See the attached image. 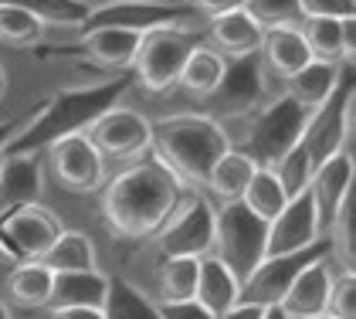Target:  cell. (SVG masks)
Wrapping results in <instances>:
<instances>
[{
	"label": "cell",
	"instance_id": "8992f818",
	"mask_svg": "<svg viewBox=\"0 0 356 319\" xmlns=\"http://www.w3.org/2000/svg\"><path fill=\"white\" fill-rule=\"evenodd\" d=\"M65 231L61 217L44 204H24L0 217V255L14 262H41Z\"/></svg>",
	"mask_w": 356,
	"mask_h": 319
},
{
	"label": "cell",
	"instance_id": "603a6c76",
	"mask_svg": "<svg viewBox=\"0 0 356 319\" xmlns=\"http://www.w3.org/2000/svg\"><path fill=\"white\" fill-rule=\"evenodd\" d=\"M254 170H258V163L248 157L245 150L231 146V150L220 153V160L211 166V177H207V184H204V194H214L220 204L241 201V194H245V187L251 184Z\"/></svg>",
	"mask_w": 356,
	"mask_h": 319
},
{
	"label": "cell",
	"instance_id": "ac0fdd59",
	"mask_svg": "<svg viewBox=\"0 0 356 319\" xmlns=\"http://www.w3.org/2000/svg\"><path fill=\"white\" fill-rule=\"evenodd\" d=\"M109 293V272H55L51 282V299L44 309H72V306H88L102 309Z\"/></svg>",
	"mask_w": 356,
	"mask_h": 319
},
{
	"label": "cell",
	"instance_id": "52a82bcc",
	"mask_svg": "<svg viewBox=\"0 0 356 319\" xmlns=\"http://www.w3.org/2000/svg\"><path fill=\"white\" fill-rule=\"evenodd\" d=\"M85 136L92 139V146L102 153V160H139L146 157L153 150V123L136 112V109H126V106H115L99 112Z\"/></svg>",
	"mask_w": 356,
	"mask_h": 319
},
{
	"label": "cell",
	"instance_id": "484cf974",
	"mask_svg": "<svg viewBox=\"0 0 356 319\" xmlns=\"http://www.w3.org/2000/svg\"><path fill=\"white\" fill-rule=\"evenodd\" d=\"M106 319H160V309L149 295H143L122 275H109V293H106V306H102Z\"/></svg>",
	"mask_w": 356,
	"mask_h": 319
},
{
	"label": "cell",
	"instance_id": "5b68a950",
	"mask_svg": "<svg viewBox=\"0 0 356 319\" xmlns=\"http://www.w3.org/2000/svg\"><path fill=\"white\" fill-rule=\"evenodd\" d=\"M193 48V38L184 27H156V31H146L143 41H139L136 52V79L146 92H170L180 72H184V61Z\"/></svg>",
	"mask_w": 356,
	"mask_h": 319
},
{
	"label": "cell",
	"instance_id": "d6986e66",
	"mask_svg": "<svg viewBox=\"0 0 356 319\" xmlns=\"http://www.w3.org/2000/svg\"><path fill=\"white\" fill-rule=\"evenodd\" d=\"M143 31L129 27H88L82 34V52L102 68H133Z\"/></svg>",
	"mask_w": 356,
	"mask_h": 319
},
{
	"label": "cell",
	"instance_id": "d590c367",
	"mask_svg": "<svg viewBox=\"0 0 356 319\" xmlns=\"http://www.w3.org/2000/svg\"><path fill=\"white\" fill-rule=\"evenodd\" d=\"M184 3L193 7V10H200V14H207V17L227 14V10H234V7H245V0H184Z\"/></svg>",
	"mask_w": 356,
	"mask_h": 319
},
{
	"label": "cell",
	"instance_id": "e575fe53",
	"mask_svg": "<svg viewBox=\"0 0 356 319\" xmlns=\"http://www.w3.org/2000/svg\"><path fill=\"white\" fill-rule=\"evenodd\" d=\"M160 319H214L197 299H184V302H156Z\"/></svg>",
	"mask_w": 356,
	"mask_h": 319
},
{
	"label": "cell",
	"instance_id": "f1b7e54d",
	"mask_svg": "<svg viewBox=\"0 0 356 319\" xmlns=\"http://www.w3.org/2000/svg\"><path fill=\"white\" fill-rule=\"evenodd\" d=\"M44 38V24L31 14L28 7L14 0H0V41L10 48H31Z\"/></svg>",
	"mask_w": 356,
	"mask_h": 319
},
{
	"label": "cell",
	"instance_id": "7a4b0ae2",
	"mask_svg": "<svg viewBox=\"0 0 356 319\" xmlns=\"http://www.w3.org/2000/svg\"><path fill=\"white\" fill-rule=\"evenodd\" d=\"M234 143L214 116L180 112L153 123V153L184 187L204 190L211 166L227 153Z\"/></svg>",
	"mask_w": 356,
	"mask_h": 319
},
{
	"label": "cell",
	"instance_id": "8d00e7d4",
	"mask_svg": "<svg viewBox=\"0 0 356 319\" xmlns=\"http://www.w3.org/2000/svg\"><path fill=\"white\" fill-rule=\"evenodd\" d=\"M51 319H106L102 309H88V306H72V309H48Z\"/></svg>",
	"mask_w": 356,
	"mask_h": 319
},
{
	"label": "cell",
	"instance_id": "74e56055",
	"mask_svg": "<svg viewBox=\"0 0 356 319\" xmlns=\"http://www.w3.org/2000/svg\"><path fill=\"white\" fill-rule=\"evenodd\" d=\"M265 316V309L261 306H251V302H234L227 313H220L218 319H261Z\"/></svg>",
	"mask_w": 356,
	"mask_h": 319
},
{
	"label": "cell",
	"instance_id": "8fae6325",
	"mask_svg": "<svg viewBox=\"0 0 356 319\" xmlns=\"http://www.w3.org/2000/svg\"><path fill=\"white\" fill-rule=\"evenodd\" d=\"M323 231H319V217L312 208L309 190H302L296 197H289V204L268 221V238H265V258L268 255H289V251H302L319 244Z\"/></svg>",
	"mask_w": 356,
	"mask_h": 319
},
{
	"label": "cell",
	"instance_id": "ba28073f",
	"mask_svg": "<svg viewBox=\"0 0 356 319\" xmlns=\"http://www.w3.org/2000/svg\"><path fill=\"white\" fill-rule=\"evenodd\" d=\"M41 157H48V170L58 184L72 194H95L106 184V160L92 146V139L85 133H72L55 139Z\"/></svg>",
	"mask_w": 356,
	"mask_h": 319
},
{
	"label": "cell",
	"instance_id": "277c9868",
	"mask_svg": "<svg viewBox=\"0 0 356 319\" xmlns=\"http://www.w3.org/2000/svg\"><path fill=\"white\" fill-rule=\"evenodd\" d=\"M153 238H156V251L163 258H204V255H211L214 204L207 201V194L187 187Z\"/></svg>",
	"mask_w": 356,
	"mask_h": 319
},
{
	"label": "cell",
	"instance_id": "ee69618b",
	"mask_svg": "<svg viewBox=\"0 0 356 319\" xmlns=\"http://www.w3.org/2000/svg\"><path fill=\"white\" fill-rule=\"evenodd\" d=\"M309 319H332V316H326V313H323V316H309Z\"/></svg>",
	"mask_w": 356,
	"mask_h": 319
},
{
	"label": "cell",
	"instance_id": "d4e9b609",
	"mask_svg": "<svg viewBox=\"0 0 356 319\" xmlns=\"http://www.w3.org/2000/svg\"><path fill=\"white\" fill-rule=\"evenodd\" d=\"M41 262L51 272H99V251H95V241L85 231L65 228Z\"/></svg>",
	"mask_w": 356,
	"mask_h": 319
},
{
	"label": "cell",
	"instance_id": "7402d4cb",
	"mask_svg": "<svg viewBox=\"0 0 356 319\" xmlns=\"http://www.w3.org/2000/svg\"><path fill=\"white\" fill-rule=\"evenodd\" d=\"M238 289H241V282L231 275V268H224L214 255H204V258H200L193 299H197L211 316L218 319L220 313H227V309L238 302Z\"/></svg>",
	"mask_w": 356,
	"mask_h": 319
},
{
	"label": "cell",
	"instance_id": "f546056e",
	"mask_svg": "<svg viewBox=\"0 0 356 319\" xmlns=\"http://www.w3.org/2000/svg\"><path fill=\"white\" fill-rule=\"evenodd\" d=\"M200 258H163L160 265V302L193 299Z\"/></svg>",
	"mask_w": 356,
	"mask_h": 319
},
{
	"label": "cell",
	"instance_id": "4dcf8cb0",
	"mask_svg": "<svg viewBox=\"0 0 356 319\" xmlns=\"http://www.w3.org/2000/svg\"><path fill=\"white\" fill-rule=\"evenodd\" d=\"M272 170H275V177L282 180L285 194H289V197H296V194H302V190H309V180H312L316 163H312V157L305 153V146H302V143H296L285 157L275 163Z\"/></svg>",
	"mask_w": 356,
	"mask_h": 319
},
{
	"label": "cell",
	"instance_id": "d6a6232c",
	"mask_svg": "<svg viewBox=\"0 0 356 319\" xmlns=\"http://www.w3.org/2000/svg\"><path fill=\"white\" fill-rule=\"evenodd\" d=\"M299 21L305 17H329V21H346L356 17V0H296Z\"/></svg>",
	"mask_w": 356,
	"mask_h": 319
},
{
	"label": "cell",
	"instance_id": "ffe728a7",
	"mask_svg": "<svg viewBox=\"0 0 356 319\" xmlns=\"http://www.w3.org/2000/svg\"><path fill=\"white\" fill-rule=\"evenodd\" d=\"M343 68L346 65H332V61H316L312 58L305 68H299L296 75L285 79V95L292 102H299L302 109L316 112L343 85Z\"/></svg>",
	"mask_w": 356,
	"mask_h": 319
},
{
	"label": "cell",
	"instance_id": "2e32d148",
	"mask_svg": "<svg viewBox=\"0 0 356 319\" xmlns=\"http://www.w3.org/2000/svg\"><path fill=\"white\" fill-rule=\"evenodd\" d=\"M258 58L265 68H272L278 79L296 75L299 68H305L312 61V54L302 41L299 21L292 24H265L261 31V45H258Z\"/></svg>",
	"mask_w": 356,
	"mask_h": 319
},
{
	"label": "cell",
	"instance_id": "7bdbcfd3",
	"mask_svg": "<svg viewBox=\"0 0 356 319\" xmlns=\"http://www.w3.org/2000/svg\"><path fill=\"white\" fill-rule=\"evenodd\" d=\"M0 319H10V306H7L3 299H0Z\"/></svg>",
	"mask_w": 356,
	"mask_h": 319
},
{
	"label": "cell",
	"instance_id": "44dd1931",
	"mask_svg": "<svg viewBox=\"0 0 356 319\" xmlns=\"http://www.w3.org/2000/svg\"><path fill=\"white\" fill-rule=\"evenodd\" d=\"M227 75V58L220 52H214L211 45H193L187 61H184V72L177 85L193 95V99H211L220 88V81Z\"/></svg>",
	"mask_w": 356,
	"mask_h": 319
},
{
	"label": "cell",
	"instance_id": "836d02e7",
	"mask_svg": "<svg viewBox=\"0 0 356 319\" xmlns=\"http://www.w3.org/2000/svg\"><path fill=\"white\" fill-rule=\"evenodd\" d=\"M248 10H251L261 24H292V21H299L296 0H251Z\"/></svg>",
	"mask_w": 356,
	"mask_h": 319
},
{
	"label": "cell",
	"instance_id": "83f0119b",
	"mask_svg": "<svg viewBox=\"0 0 356 319\" xmlns=\"http://www.w3.org/2000/svg\"><path fill=\"white\" fill-rule=\"evenodd\" d=\"M302 41L316 61H332V65H346L343 58V21H329V17H305L299 21Z\"/></svg>",
	"mask_w": 356,
	"mask_h": 319
},
{
	"label": "cell",
	"instance_id": "f6af8a7d",
	"mask_svg": "<svg viewBox=\"0 0 356 319\" xmlns=\"http://www.w3.org/2000/svg\"><path fill=\"white\" fill-rule=\"evenodd\" d=\"M248 3H251V0H245V7H248Z\"/></svg>",
	"mask_w": 356,
	"mask_h": 319
},
{
	"label": "cell",
	"instance_id": "9a60e30c",
	"mask_svg": "<svg viewBox=\"0 0 356 319\" xmlns=\"http://www.w3.org/2000/svg\"><path fill=\"white\" fill-rule=\"evenodd\" d=\"M261 31H265V24H261L248 7H234V10H227V14L211 17L207 38H211V48H214V52H220L224 58L241 61V58L258 54Z\"/></svg>",
	"mask_w": 356,
	"mask_h": 319
},
{
	"label": "cell",
	"instance_id": "9c48e42d",
	"mask_svg": "<svg viewBox=\"0 0 356 319\" xmlns=\"http://www.w3.org/2000/svg\"><path fill=\"white\" fill-rule=\"evenodd\" d=\"M309 116H312L309 109H302L299 102H292L289 95H282L278 102H272V106L261 112L254 133L248 139L245 153L254 160L258 166H275V163L302 139Z\"/></svg>",
	"mask_w": 356,
	"mask_h": 319
},
{
	"label": "cell",
	"instance_id": "5bb4252c",
	"mask_svg": "<svg viewBox=\"0 0 356 319\" xmlns=\"http://www.w3.org/2000/svg\"><path fill=\"white\" fill-rule=\"evenodd\" d=\"M44 160L41 153H3L0 157V217L24 204H41Z\"/></svg>",
	"mask_w": 356,
	"mask_h": 319
},
{
	"label": "cell",
	"instance_id": "f35d334b",
	"mask_svg": "<svg viewBox=\"0 0 356 319\" xmlns=\"http://www.w3.org/2000/svg\"><path fill=\"white\" fill-rule=\"evenodd\" d=\"M353 54H356V17H346L343 21V58H346V65H353Z\"/></svg>",
	"mask_w": 356,
	"mask_h": 319
},
{
	"label": "cell",
	"instance_id": "ab89813d",
	"mask_svg": "<svg viewBox=\"0 0 356 319\" xmlns=\"http://www.w3.org/2000/svg\"><path fill=\"white\" fill-rule=\"evenodd\" d=\"M21 126H24V123H17V119H10V123H0V157H3V150L10 146V139L21 133Z\"/></svg>",
	"mask_w": 356,
	"mask_h": 319
},
{
	"label": "cell",
	"instance_id": "6da1fadb",
	"mask_svg": "<svg viewBox=\"0 0 356 319\" xmlns=\"http://www.w3.org/2000/svg\"><path fill=\"white\" fill-rule=\"evenodd\" d=\"M184 190L187 187L149 150L146 157L129 160L119 173L106 177L99 194H102V214L112 231L126 241H139L160 231V224L177 208Z\"/></svg>",
	"mask_w": 356,
	"mask_h": 319
},
{
	"label": "cell",
	"instance_id": "b9f144b4",
	"mask_svg": "<svg viewBox=\"0 0 356 319\" xmlns=\"http://www.w3.org/2000/svg\"><path fill=\"white\" fill-rule=\"evenodd\" d=\"M3 92H7V72H3V65H0V99H3Z\"/></svg>",
	"mask_w": 356,
	"mask_h": 319
},
{
	"label": "cell",
	"instance_id": "60d3db41",
	"mask_svg": "<svg viewBox=\"0 0 356 319\" xmlns=\"http://www.w3.org/2000/svg\"><path fill=\"white\" fill-rule=\"evenodd\" d=\"M261 319H289V316H285V313H282L278 306H268V309H265V316H261Z\"/></svg>",
	"mask_w": 356,
	"mask_h": 319
},
{
	"label": "cell",
	"instance_id": "7c38bea8",
	"mask_svg": "<svg viewBox=\"0 0 356 319\" xmlns=\"http://www.w3.org/2000/svg\"><path fill=\"white\" fill-rule=\"evenodd\" d=\"M353 187H356V163H353V153H346V150L332 153V157L323 160V163L312 170L309 197H312V208H316V217H319L323 238L329 235L332 217L343 208V201L350 197Z\"/></svg>",
	"mask_w": 356,
	"mask_h": 319
},
{
	"label": "cell",
	"instance_id": "4fadbf2b",
	"mask_svg": "<svg viewBox=\"0 0 356 319\" xmlns=\"http://www.w3.org/2000/svg\"><path fill=\"white\" fill-rule=\"evenodd\" d=\"M332 255H319L296 275V282L289 286V293L282 295L278 309L289 319H309V316H323L329 302V289H332Z\"/></svg>",
	"mask_w": 356,
	"mask_h": 319
},
{
	"label": "cell",
	"instance_id": "30bf717a",
	"mask_svg": "<svg viewBox=\"0 0 356 319\" xmlns=\"http://www.w3.org/2000/svg\"><path fill=\"white\" fill-rule=\"evenodd\" d=\"M326 251H329V241H319V244L302 248V251L268 255V258H265V262H261V265L254 268L245 282H241V289H238V302H251V306H261V309L278 306V302H282V295L289 293V286L296 282V275H299L312 258H319V255H326Z\"/></svg>",
	"mask_w": 356,
	"mask_h": 319
},
{
	"label": "cell",
	"instance_id": "4316f807",
	"mask_svg": "<svg viewBox=\"0 0 356 319\" xmlns=\"http://www.w3.org/2000/svg\"><path fill=\"white\" fill-rule=\"evenodd\" d=\"M241 204H245L254 217H261V221H272L275 214L289 204V194H285L282 180L275 177L272 166H258V170H254L251 184H248L245 194H241Z\"/></svg>",
	"mask_w": 356,
	"mask_h": 319
},
{
	"label": "cell",
	"instance_id": "3957f363",
	"mask_svg": "<svg viewBox=\"0 0 356 319\" xmlns=\"http://www.w3.org/2000/svg\"><path fill=\"white\" fill-rule=\"evenodd\" d=\"M265 238H268V221L254 217L241 201H227L214 211L211 255L224 268H231L238 282H245L265 262Z\"/></svg>",
	"mask_w": 356,
	"mask_h": 319
},
{
	"label": "cell",
	"instance_id": "cb8c5ba5",
	"mask_svg": "<svg viewBox=\"0 0 356 319\" xmlns=\"http://www.w3.org/2000/svg\"><path fill=\"white\" fill-rule=\"evenodd\" d=\"M55 272L44 262H17L7 275V295L17 309H44L51 299Z\"/></svg>",
	"mask_w": 356,
	"mask_h": 319
},
{
	"label": "cell",
	"instance_id": "1f68e13d",
	"mask_svg": "<svg viewBox=\"0 0 356 319\" xmlns=\"http://www.w3.org/2000/svg\"><path fill=\"white\" fill-rule=\"evenodd\" d=\"M326 316H332V319H356V272L343 268L339 275H332Z\"/></svg>",
	"mask_w": 356,
	"mask_h": 319
},
{
	"label": "cell",
	"instance_id": "e0dca14e",
	"mask_svg": "<svg viewBox=\"0 0 356 319\" xmlns=\"http://www.w3.org/2000/svg\"><path fill=\"white\" fill-rule=\"evenodd\" d=\"M184 10L180 7H163V3H112L102 10H92L85 24L92 27H129V31H156V27H180Z\"/></svg>",
	"mask_w": 356,
	"mask_h": 319
}]
</instances>
